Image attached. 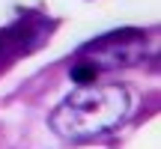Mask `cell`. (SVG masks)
Returning a JSON list of instances; mask_svg holds the SVG:
<instances>
[{
	"mask_svg": "<svg viewBox=\"0 0 161 149\" xmlns=\"http://www.w3.org/2000/svg\"><path fill=\"white\" fill-rule=\"evenodd\" d=\"M80 54H90L84 63L96 66V69H116V66H131L143 57V33L137 30H119V33H108L102 39L84 45Z\"/></svg>",
	"mask_w": 161,
	"mask_h": 149,
	"instance_id": "cell-2",
	"label": "cell"
},
{
	"mask_svg": "<svg viewBox=\"0 0 161 149\" xmlns=\"http://www.w3.org/2000/svg\"><path fill=\"white\" fill-rule=\"evenodd\" d=\"M128 108L131 102L122 86H78L54 108L51 128L63 140H90L116 128L125 119Z\"/></svg>",
	"mask_w": 161,
	"mask_h": 149,
	"instance_id": "cell-1",
	"label": "cell"
},
{
	"mask_svg": "<svg viewBox=\"0 0 161 149\" xmlns=\"http://www.w3.org/2000/svg\"><path fill=\"white\" fill-rule=\"evenodd\" d=\"M96 78H98V69H96V66H90V63H78V66H72V80H75L78 86H90Z\"/></svg>",
	"mask_w": 161,
	"mask_h": 149,
	"instance_id": "cell-4",
	"label": "cell"
},
{
	"mask_svg": "<svg viewBox=\"0 0 161 149\" xmlns=\"http://www.w3.org/2000/svg\"><path fill=\"white\" fill-rule=\"evenodd\" d=\"M27 36H30V27H24V24L0 30V60H3L6 54H15V51H21V48H27Z\"/></svg>",
	"mask_w": 161,
	"mask_h": 149,
	"instance_id": "cell-3",
	"label": "cell"
}]
</instances>
